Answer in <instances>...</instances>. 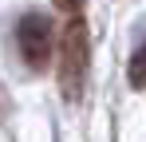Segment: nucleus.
Wrapping results in <instances>:
<instances>
[{"label":"nucleus","mask_w":146,"mask_h":142,"mask_svg":"<svg viewBox=\"0 0 146 142\" xmlns=\"http://www.w3.org/2000/svg\"><path fill=\"white\" fill-rule=\"evenodd\" d=\"M87 59H91V36L83 16H67V28L59 36V83L67 99H79L83 79H87Z\"/></svg>","instance_id":"f257e3e1"},{"label":"nucleus","mask_w":146,"mask_h":142,"mask_svg":"<svg viewBox=\"0 0 146 142\" xmlns=\"http://www.w3.org/2000/svg\"><path fill=\"white\" fill-rule=\"evenodd\" d=\"M16 47H20V59H24L32 71H44L51 63V51H55L51 16H44V12L20 16V24H16Z\"/></svg>","instance_id":"f03ea898"},{"label":"nucleus","mask_w":146,"mask_h":142,"mask_svg":"<svg viewBox=\"0 0 146 142\" xmlns=\"http://www.w3.org/2000/svg\"><path fill=\"white\" fill-rule=\"evenodd\" d=\"M130 87L146 91V40L134 47V59H130Z\"/></svg>","instance_id":"7ed1b4c3"},{"label":"nucleus","mask_w":146,"mask_h":142,"mask_svg":"<svg viewBox=\"0 0 146 142\" xmlns=\"http://www.w3.org/2000/svg\"><path fill=\"white\" fill-rule=\"evenodd\" d=\"M51 4H55L59 12H67V16H79V12H83V0H51Z\"/></svg>","instance_id":"20e7f679"}]
</instances>
